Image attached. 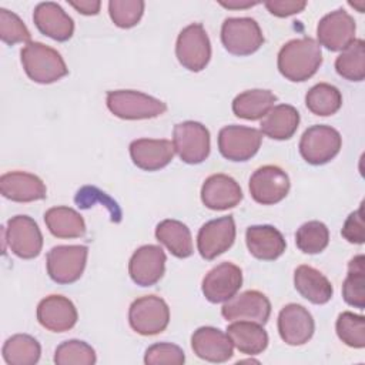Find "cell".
I'll return each instance as SVG.
<instances>
[{
	"instance_id": "1",
	"label": "cell",
	"mask_w": 365,
	"mask_h": 365,
	"mask_svg": "<svg viewBox=\"0 0 365 365\" xmlns=\"http://www.w3.org/2000/svg\"><path fill=\"white\" fill-rule=\"evenodd\" d=\"M322 63L321 46L311 37L294 38L285 43L277 58L279 73L289 81L301 83L311 78Z\"/></svg>"
},
{
	"instance_id": "2",
	"label": "cell",
	"mask_w": 365,
	"mask_h": 365,
	"mask_svg": "<svg viewBox=\"0 0 365 365\" xmlns=\"http://www.w3.org/2000/svg\"><path fill=\"white\" fill-rule=\"evenodd\" d=\"M20 56L26 74L38 84H50L68 74L61 54L40 41L27 43L21 48Z\"/></svg>"
},
{
	"instance_id": "3",
	"label": "cell",
	"mask_w": 365,
	"mask_h": 365,
	"mask_svg": "<svg viewBox=\"0 0 365 365\" xmlns=\"http://www.w3.org/2000/svg\"><path fill=\"white\" fill-rule=\"evenodd\" d=\"M108 110L123 120H147L167 111V104L135 90H114L106 97Z\"/></svg>"
},
{
	"instance_id": "4",
	"label": "cell",
	"mask_w": 365,
	"mask_h": 365,
	"mask_svg": "<svg viewBox=\"0 0 365 365\" xmlns=\"http://www.w3.org/2000/svg\"><path fill=\"white\" fill-rule=\"evenodd\" d=\"M128 322L140 335H157L163 332L170 322V308L167 302L157 295L140 297L130 305Z\"/></svg>"
},
{
	"instance_id": "5",
	"label": "cell",
	"mask_w": 365,
	"mask_h": 365,
	"mask_svg": "<svg viewBox=\"0 0 365 365\" xmlns=\"http://www.w3.org/2000/svg\"><path fill=\"white\" fill-rule=\"evenodd\" d=\"M341 145V134L334 127L315 124L304 131L299 140V154L308 164L322 165L339 153Z\"/></svg>"
},
{
	"instance_id": "6",
	"label": "cell",
	"mask_w": 365,
	"mask_h": 365,
	"mask_svg": "<svg viewBox=\"0 0 365 365\" xmlns=\"http://www.w3.org/2000/svg\"><path fill=\"white\" fill-rule=\"evenodd\" d=\"M175 56L180 64L194 73L204 70L211 58V43L201 23L182 29L177 37Z\"/></svg>"
},
{
	"instance_id": "7",
	"label": "cell",
	"mask_w": 365,
	"mask_h": 365,
	"mask_svg": "<svg viewBox=\"0 0 365 365\" xmlns=\"http://www.w3.org/2000/svg\"><path fill=\"white\" fill-rule=\"evenodd\" d=\"M221 41L234 56H250L264 43L258 23L251 17H228L221 26Z\"/></svg>"
},
{
	"instance_id": "8",
	"label": "cell",
	"mask_w": 365,
	"mask_h": 365,
	"mask_svg": "<svg viewBox=\"0 0 365 365\" xmlns=\"http://www.w3.org/2000/svg\"><path fill=\"white\" fill-rule=\"evenodd\" d=\"M88 248L86 245H57L47 252V274L57 284H73L84 272Z\"/></svg>"
},
{
	"instance_id": "9",
	"label": "cell",
	"mask_w": 365,
	"mask_h": 365,
	"mask_svg": "<svg viewBox=\"0 0 365 365\" xmlns=\"http://www.w3.org/2000/svg\"><path fill=\"white\" fill-rule=\"evenodd\" d=\"M173 145L187 164H200L210 154V131L198 121H182L174 125Z\"/></svg>"
},
{
	"instance_id": "10",
	"label": "cell",
	"mask_w": 365,
	"mask_h": 365,
	"mask_svg": "<svg viewBox=\"0 0 365 365\" xmlns=\"http://www.w3.org/2000/svg\"><path fill=\"white\" fill-rule=\"evenodd\" d=\"M262 134L254 127L225 125L218 133V150L230 161H247L261 147Z\"/></svg>"
},
{
	"instance_id": "11",
	"label": "cell",
	"mask_w": 365,
	"mask_h": 365,
	"mask_svg": "<svg viewBox=\"0 0 365 365\" xmlns=\"http://www.w3.org/2000/svg\"><path fill=\"white\" fill-rule=\"evenodd\" d=\"M248 188L254 201L262 205H272L287 197L289 177L277 165H262L250 177Z\"/></svg>"
},
{
	"instance_id": "12",
	"label": "cell",
	"mask_w": 365,
	"mask_h": 365,
	"mask_svg": "<svg viewBox=\"0 0 365 365\" xmlns=\"http://www.w3.org/2000/svg\"><path fill=\"white\" fill-rule=\"evenodd\" d=\"M6 241L10 251L23 259L36 258L43 248V235L29 215H14L7 221Z\"/></svg>"
},
{
	"instance_id": "13",
	"label": "cell",
	"mask_w": 365,
	"mask_h": 365,
	"mask_svg": "<svg viewBox=\"0 0 365 365\" xmlns=\"http://www.w3.org/2000/svg\"><path fill=\"white\" fill-rule=\"evenodd\" d=\"M235 241V222L232 215L220 217L205 222L197 235L200 255L211 261L228 251Z\"/></svg>"
},
{
	"instance_id": "14",
	"label": "cell",
	"mask_w": 365,
	"mask_h": 365,
	"mask_svg": "<svg viewBox=\"0 0 365 365\" xmlns=\"http://www.w3.org/2000/svg\"><path fill=\"white\" fill-rule=\"evenodd\" d=\"M355 20L351 14L342 9L334 10L318 23V44L331 51H342L355 40Z\"/></svg>"
},
{
	"instance_id": "15",
	"label": "cell",
	"mask_w": 365,
	"mask_h": 365,
	"mask_svg": "<svg viewBox=\"0 0 365 365\" xmlns=\"http://www.w3.org/2000/svg\"><path fill=\"white\" fill-rule=\"evenodd\" d=\"M242 285V271L232 262H221L210 269L202 279V294L212 302L220 304L231 299Z\"/></svg>"
},
{
	"instance_id": "16",
	"label": "cell",
	"mask_w": 365,
	"mask_h": 365,
	"mask_svg": "<svg viewBox=\"0 0 365 365\" xmlns=\"http://www.w3.org/2000/svg\"><path fill=\"white\" fill-rule=\"evenodd\" d=\"M221 315L227 321H251L264 325L271 315V302L262 292L248 289L225 301Z\"/></svg>"
},
{
	"instance_id": "17",
	"label": "cell",
	"mask_w": 365,
	"mask_h": 365,
	"mask_svg": "<svg viewBox=\"0 0 365 365\" xmlns=\"http://www.w3.org/2000/svg\"><path fill=\"white\" fill-rule=\"evenodd\" d=\"M165 252L160 245H143L134 251L128 262V274L140 287L157 284L165 271Z\"/></svg>"
},
{
	"instance_id": "18",
	"label": "cell",
	"mask_w": 365,
	"mask_h": 365,
	"mask_svg": "<svg viewBox=\"0 0 365 365\" xmlns=\"http://www.w3.org/2000/svg\"><path fill=\"white\" fill-rule=\"evenodd\" d=\"M315 331L309 311L299 304H287L278 314V332L281 339L292 346L308 342Z\"/></svg>"
},
{
	"instance_id": "19",
	"label": "cell",
	"mask_w": 365,
	"mask_h": 365,
	"mask_svg": "<svg viewBox=\"0 0 365 365\" xmlns=\"http://www.w3.org/2000/svg\"><path fill=\"white\" fill-rule=\"evenodd\" d=\"M74 304L63 295H48L37 305V321L51 332H66L77 322Z\"/></svg>"
},
{
	"instance_id": "20",
	"label": "cell",
	"mask_w": 365,
	"mask_h": 365,
	"mask_svg": "<svg viewBox=\"0 0 365 365\" xmlns=\"http://www.w3.org/2000/svg\"><path fill=\"white\" fill-rule=\"evenodd\" d=\"M242 191L240 184L227 174L210 175L201 187L202 204L214 211H224L240 204Z\"/></svg>"
},
{
	"instance_id": "21",
	"label": "cell",
	"mask_w": 365,
	"mask_h": 365,
	"mask_svg": "<svg viewBox=\"0 0 365 365\" xmlns=\"http://www.w3.org/2000/svg\"><path fill=\"white\" fill-rule=\"evenodd\" d=\"M194 354L208 362H227L234 354V345L227 334L214 327H200L191 336Z\"/></svg>"
},
{
	"instance_id": "22",
	"label": "cell",
	"mask_w": 365,
	"mask_h": 365,
	"mask_svg": "<svg viewBox=\"0 0 365 365\" xmlns=\"http://www.w3.org/2000/svg\"><path fill=\"white\" fill-rule=\"evenodd\" d=\"M33 21L40 33L56 41H67L74 33L73 19L54 1L38 3L33 11Z\"/></svg>"
},
{
	"instance_id": "23",
	"label": "cell",
	"mask_w": 365,
	"mask_h": 365,
	"mask_svg": "<svg viewBox=\"0 0 365 365\" xmlns=\"http://www.w3.org/2000/svg\"><path fill=\"white\" fill-rule=\"evenodd\" d=\"M174 145L170 140L138 138L130 144L133 163L144 171H157L168 165L174 157Z\"/></svg>"
},
{
	"instance_id": "24",
	"label": "cell",
	"mask_w": 365,
	"mask_h": 365,
	"mask_svg": "<svg viewBox=\"0 0 365 365\" xmlns=\"http://www.w3.org/2000/svg\"><path fill=\"white\" fill-rule=\"evenodd\" d=\"M0 191L4 198L16 202H31L47 197L46 184L34 174L10 171L0 177Z\"/></svg>"
},
{
	"instance_id": "25",
	"label": "cell",
	"mask_w": 365,
	"mask_h": 365,
	"mask_svg": "<svg viewBox=\"0 0 365 365\" xmlns=\"http://www.w3.org/2000/svg\"><path fill=\"white\" fill-rule=\"evenodd\" d=\"M245 242L250 254L257 259L274 261L287 248L284 235L272 225H251L245 231Z\"/></svg>"
},
{
	"instance_id": "26",
	"label": "cell",
	"mask_w": 365,
	"mask_h": 365,
	"mask_svg": "<svg viewBox=\"0 0 365 365\" xmlns=\"http://www.w3.org/2000/svg\"><path fill=\"white\" fill-rule=\"evenodd\" d=\"M294 287L299 295L312 304H327L334 294L329 279L311 265H299L294 271Z\"/></svg>"
},
{
	"instance_id": "27",
	"label": "cell",
	"mask_w": 365,
	"mask_h": 365,
	"mask_svg": "<svg viewBox=\"0 0 365 365\" xmlns=\"http://www.w3.org/2000/svg\"><path fill=\"white\" fill-rule=\"evenodd\" d=\"M232 345L245 355H258L268 346V334L262 325L251 321H232L227 327Z\"/></svg>"
},
{
	"instance_id": "28",
	"label": "cell",
	"mask_w": 365,
	"mask_h": 365,
	"mask_svg": "<svg viewBox=\"0 0 365 365\" xmlns=\"http://www.w3.org/2000/svg\"><path fill=\"white\" fill-rule=\"evenodd\" d=\"M299 125V113L289 104L274 106L262 118L261 134L272 140L291 138Z\"/></svg>"
},
{
	"instance_id": "29",
	"label": "cell",
	"mask_w": 365,
	"mask_h": 365,
	"mask_svg": "<svg viewBox=\"0 0 365 365\" xmlns=\"http://www.w3.org/2000/svg\"><path fill=\"white\" fill-rule=\"evenodd\" d=\"M155 238L177 258H188L192 252V238L188 227L178 220H164L155 227Z\"/></svg>"
},
{
	"instance_id": "30",
	"label": "cell",
	"mask_w": 365,
	"mask_h": 365,
	"mask_svg": "<svg viewBox=\"0 0 365 365\" xmlns=\"http://www.w3.org/2000/svg\"><path fill=\"white\" fill-rule=\"evenodd\" d=\"M275 101L277 96L269 90H247L232 100V113L238 118L259 120L268 114Z\"/></svg>"
},
{
	"instance_id": "31",
	"label": "cell",
	"mask_w": 365,
	"mask_h": 365,
	"mask_svg": "<svg viewBox=\"0 0 365 365\" xmlns=\"http://www.w3.org/2000/svg\"><path fill=\"white\" fill-rule=\"evenodd\" d=\"M48 231L57 238H78L86 234L83 217L70 207H53L44 212Z\"/></svg>"
},
{
	"instance_id": "32",
	"label": "cell",
	"mask_w": 365,
	"mask_h": 365,
	"mask_svg": "<svg viewBox=\"0 0 365 365\" xmlns=\"http://www.w3.org/2000/svg\"><path fill=\"white\" fill-rule=\"evenodd\" d=\"M1 354L9 365H34L40 359L41 346L31 335L16 334L4 342Z\"/></svg>"
},
{
	"instance_id": "33",
	"label": "cell",
	"mask_w": 365,
	"mask_h": 365,
	"mask_svg": "<svg viewBox=\"0 0 365 365\" xmlns=\"http://www.w3.org/2000/svg\"><path fill=\"white\" fill-rule=\"evenodd\" d=\"M307 108L321 117L335 114L342 106L341 91L328 83H318L311 87L305 96Z\"/></svg>"
},
{
	"instance_id": "34",
	"label": "cell",
	"mask_w": 365,
	"mask_h": 365,
	"mask_svg": "<svg viewBox=\"0 0 365 365\" xmlns=\"http://www.w3.org/2000/svg\"><path fill=\"white\" fill-rule=\"evenodd\" d=\"M365 257L362 254L354 257L348 262V274L342 284L344 301L358 309L365 308Z\"/></svg>"
},
{
	"instance_id": "35",
	"label": "cell",
	"mask_w": 365,
	"mask_h": 365,
	"mask_svg": "<svg viewBox=\"0 0 365 365\" xmlns=\"http://www.w3.org/2000/svg\"><path fill=\"white\" fill-rule=\"evenodd\" d=\"M336 73L349 81H362L365 78V43L355 38L335 60Z\"/></svg>"
},
{
	"instance_id": "36",
	"label": "cell",
	"mask_w": 365,
	"mask_h": 365,
	"mask_svg": "<svg viewBox=\"0 0 365 365\" xmlns=\"http://www.w3.org/2000/svg\"><path fill=\"white\" fill-rule=\"evenodd\" d=\"M329 242V230L321 221H308L295 232V244L304 254H319Z\"/></svg>"
},
{
	"instance_id": "37",
	"label": "cell",
	"mask_w": 365,
	"mask_h": 365,
	"mask_svg": "<svg viewBox=\"0 0 365 365\" xmlns=\"http://www.w3.org/2000/svg\"><path fill=\"white\" fill-rule=\"evenodd\" d=\"M96 361V351L91 345L78 339L64 341L54 351L57 365H93Z\"/></svg>"
},
{
	"instance_id": "38",
	"label": "cell",
	"mask_w": 365,
	"mask_h": 365,
	"mask_svg": "<svg viewBox=\"0 0 365 365\" xmlns=\"http://www.w3.org/2000/svg\"><path fill=\"white\" fill-rule=\"evenodd\" d=\"M338 338L351 348H364L365 346V318L354 312L345 311L338 315L336 324Z\"/></svg>"
},
{
	"instance_id": "39",
	"label": "cell",
	"mask_w": 365,
	"mask_h": 365,
	"mask_svg": "<svg viewBox=\"0 0 365 365\" xmlns=\"http://www.w3.org/2000/svg\"><path fill=\"white\" fill-rule=\"evenodd\" d=\"M144 6L143 0H110L108 14L117 27L131 29L141 20Z\"/></svg>"
},
{
	"instance_id": "40",
	"label": "cell",
	"mask_w": 365,
	"mask_h": 365,
	"mask_svg": "<svg viewBox=\"0 0 365 365\" xmlns=\"http://www.w3.org/2000/svg\"><path fill=\"white\" fill-rule=\"evenodd\" d=\"M0 38L3 43L13 46L17 43H30L31 34L16 13L0 9Z\"/></svg>"
},
{
	"instance_id": "41",
	"label": "cell",
	"mask_w": 365,
	"mask_h": 365,
	"mask_svg": "<svg viewBox=\"0 0 365 365\" xmlns=\"http://www.w3.org/2000/svg\"><path fill=\"white\" fill-rule=\"evenodd\" d=\"M76 204L78 205V208H88L91 205H94L96 202H101L103 205H106L111 214V221L114 222H120L121 221V210L117 205L115 201H113L106 192L100 191L96 187L91 185H86L83 188H80L74 197Z\"/></svg>"
},
{
	"instance_id": "42",
	"label": "cell",
	"mask_w": 365,
	"mask_h": 365,
	"mask_svg": "<svg viewBox=\"0 0 365 365\" xmlns=\"http://www.w3.org/2000/svg\"><path fill=\"white\" fill-rule=\"evenodd\" d=\"M185 361V355L178 345L170 342H158L147 348L144 355V362L147 365H160V364H171V365H182Z\"/></svg>"
},
{
	"instance_id": "43",
	"label": "cell",
	"mask_w": 365,
	"mask_h": 365,
	"mask_svg": "<svg viewBox=\"0 0 365 365\" xmlns=\"http://www.w3.org/2000/svg\"><path fill=\"white\" fill-rule=\"evenodd\" d=\"M342 237L351 244H364L365 242V225H364V204L354 212H351L341 230Z\"/></svg>"
},
{
	"instance_id": "44",
	"label": "cell",
	"mask_w": 365,
	"mask_h": 365,
	"mask_svg": "<svg viewBox=\"0 0 365 365\" xmlns=\"http://www.w3.org/2000/svg\"><path fill=\"white\" fill-rule=\"evenodd\" d=\"M267 10L277 17H288L297 13H301L307 1L304 0H268L264 3Z\"/></svg>"
},
{
	"instance_id": "45",
	"label": "cell",
	"mask_w": 365,
	"mask_h": 365,
	"mask_svg": "<svg viewBox=\"0 0 365 365\" xmlns=\"http://www.w3.org/2000/svg\"><path fill=\"white\" fill-rule=\"evenodd\" d=\"M71 7H74L78 13L84 16H96L100 11L101 3L98 0H80V1H68Z\"/></svg>"
},
{
	"instance_id": "46",
	"label": "cell",
	"mask_w": 365,
	"mask_h": 365,
	"mask_svg": "<svg viewBox=\"0 0 365 365\" xmlns=\"http://www.w3.org/2000/svg\"><path fill=\"white\" fill-rule=\"evenodd\" d=\"M222 7L227 9H247V7H252L259 4V1H238V0H228V1H218Z\"/></svg>"
},
{
	"instance_id": "47",
	"label": "cell",
	"mask_w": 365,
	"mask_h": 365,
	"mask_svg": "<svg viewBox=\"0 0 365 365\" xmlns=\"http://www.w3.org/2000/svg\"><path fill=\"white\" fill-rule=\"evenodd\" d=\"M349 4L354 6V7H358V11H359V13H364V4H365L364 1H361L359 4H356V3H349Z\"/></svg>"
}]
</instances>
